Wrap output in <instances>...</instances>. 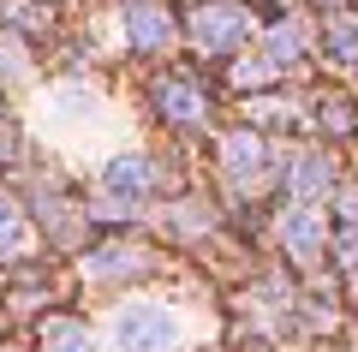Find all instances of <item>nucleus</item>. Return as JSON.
<instances>
[{"instance_id":"f257e3e1","label":"nucleus","mask_w":358,"mask_h":352,"mask_svg":"<svg viewBox=\"0 0 358 352\" xmlns=\"http://www.w3.org/2000/svg\"><path fill=\"white\" fill-rule=\"evenodd\" d=\"M114 340H120V352H167L179 340V323L162 311V304H131V311L120 316Z\"/></svg>"},{"instance_id":"20e7f679","label":"nucleus","mask_w":358,"mask_h":352,"mask_svg":"<svg viewBox=\"0 0 358 352\" xmlns=\"http://www.w3.org/2000/svg\"><path fill=\"white\" fill-rule=\"evenodd\" d=\"M131 36H138V48H155V42L167 36V18L162 13H138V30H131Z\"/></svg>"},{"instance_id":"39448f33","label":"nucleus","mask_w":358,"mask_h":352,"mask_svg":"<svg viewBox=\"0 0 358 352\" xmlns=\"http://www.w3.org/2000/svg\"><path fill=\"white\" fill-rule=\"evenodd\" d=\"M221 155L233 162V174H251V162H257V143H251V138H233V143H227Z\"/></svg>"},{"instance_id":"f03ea898","label":"nucleus","mask_w":358,"mask_h":352,"mask_svg":"<svg viewBox=\"0 0 358 352\" xmlns=\"http://www.w3.org/2000/svg\"><path fill=\"white\" fill-rule=\"evenodd\" d=\"M197 36H203V42H215V48H221V42L233 48V42L245 36V18H239V13H227V6H209V13L197 18Z\"/></svg>"},{"instance_id":"7ed1b4c3","label":"nucleus","mask_w":358,"mask_h":352,"mask_svg":"<svg viewBox=\"0 0 358 352\" xmlns=\"http://www.w3.org/2000/svg\"><path fill=\"white\" fill-rule=\"evenodd\" d=\"M143 179H150V174H143V162H114L108 185H114V191H143Z\"/></svg>"},{"instance_id":"0eeeda50","label":"nucleus","mask_w":358,"mask_h":352,"mask_svg":"<svg viewBox=\"0 0 358 352\" xmlns=\"http://www.w3.org/2000/svg\"><path fill=\"white\" fill-rule=\"evenodd\" d=\"M13 239H18V215L0 209V251H13Z\"/></svg>"},{"instance_id":"423d86ee","label":"nucleus","mask_w":358,"mask_h":352,"mask_svg":"<svg viewBox=\"0 0 358 352\" xmlns=\"http://www.w3.org/2000/svg\"><path fill=\"white\" fill-rule=\"evenodd\" d=\"M54 346H60V352H90V335H78V328H54Z\"/></svg>"}]
</instances>
